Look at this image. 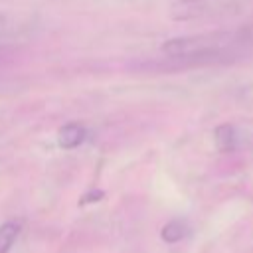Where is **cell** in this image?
Returning a JSON list of instances; mask_svg holds the SVG:
<instances>
[{
    "mask_svg": "<svg viewBox=\"0 0 253 253\" xmlns=\"http://www.w3.org/2000/svg\"><path fill=\"white\" fill-rule=\"evenodd\" d=\"M251 43V36L247 30H217L194 36L172 38L164 42L162 51L174 59L184 61H217L227 59Z\"/></svg>",
    "mask_w": 253,
    "mask_h": 253,
    "instance_id": "6da1fadb",
    "label": "cell"
},
{
    "mask_svg": "<svg viewBox=\"0 0 253 253\" xmlns=\"http://www.w3.org/2000/svg\"><path fill=\"white\" fill-rule=\"evenodd\" d=\"M253 0H176L170 6V18L176 22H198L235 16Z\"/></svg>",
    "mask_w": 253,
    "mask_h": 253,
    "instance_id": "7a4b0ae2",
    "label": "cell"
},
{
    "mask_svg": "<svg viewBox=\"0 0 253 253\" xmlns=\"http://www.w3.org/2000/svg\"><path fill=\"white\" fill-rule=\"evenodd\" d=\"M85 134H87V130H85L83 125H79V123H67V125H63L59 128L57 142H59L61 148L71 150V148H77L85 140Z\"/></svg>",
    "mask_w": 253,
    "mask_h": 253,
    "instance_id": "3957f363",
    "label": "cell"
},
{
    "mask_svg": "<svg viewBox=\"0 0 253 253\" xmlns=\"http://www.w3.org/2000/svg\"><path fill=\"white\" fill-rule=\"evenodd\" d=\"M213 142L219 152H233L237 148V128L233 125H219L213 130Z\"/></svg>",
    "mask_w": 253,
    "mask_h": 253,
    "instance_id": "277c9868",
    "label": "cell"
},
{
    "mask_svg": "<svg viewBox=\"0 0 253 253\" xmlns=\"http://www.w3.org/2000/svg\"><path fill=\"white\" fill-rule=\"evenodd\" d=\"M188 231H190V227H188V223L184 219H172L162 227L160 237L166 243H178L188 235Z\"/></svg>",
    "mask_w": 253,
    "mask_h": 253,
    "instance_id": "5b68a950",
    "label": "cell"
},
{
    "mask_svg": "<svg viewBox=\"0 0 253 253\" xmlns=\"http://www.w3.org/2000/svg\"><path fill=\"white\" fill-rule=\"evenodd\" d=\"M20 235V223L18 221H6L0 225V253H8Z\"/></svg>",
    "mask_w": 253,
    "mask_h": 253,
    "instance_id": "8992f818",
    "label": "cell"
},
{
    "mask_svg": "<svg viewBox=\"0 0 253 253\" xmlns=\"http://www.w3.org/2000/svg\"><path fill=\"white\" fill-rule=\"evenodd\" d=\"M18 32V22L10 16V14H4L0 12V38H8V36H14Z\"/></svg>",
    "mask_w": 253,
    "mask_h": 253,
    "instance_id": "52a82bcc",
    "label": "cell"
}]
</instances>
